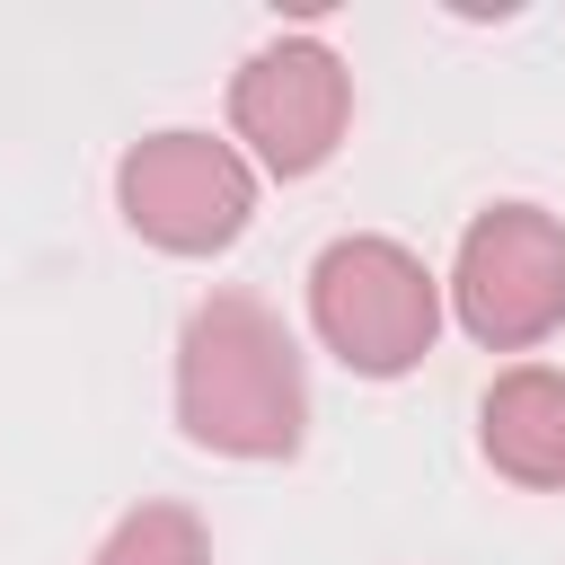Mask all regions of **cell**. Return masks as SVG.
<instances>
[{
	"label": "cell",
	"instance_id": "5b68a950",
	"mask_svg": "<svg viewBox=\"0 0 565 565\" xmlns=\"http://www.w3.org/2000/svg\"><path fill=\"white\" fill-rule=\"evenodd\" d=\"M353 115V79L318 35H274L265 53H247V71L230 79V124L238 141L274 168V177H309L335 159Z\"/></svg>",
	"mask_w": 565,
	"mask_h": 565
},
{
	"label": "cell",
	"instance_id": "52a82bcc",
	"mask_svg": "<svg viewBox=\"0 0 565 565\" xmlns=\"http://www.w3.org/2000/svg\"><path fill=\"white\" fill-rule=\"evenodd\" d=\"M97 565H212V539H203V521L185 503H141V512H124L106 530Z\"/></svg>",
	"mask_w": 565,
	"mask_h": 565
},
{
	"label": "cell",
	"instance_id": "8992f818",
	"mask_svg": "<svg viewBox=\"0 0 565 565\" xmlns=\"http://www.w3.org/2000/svg\"><path fill=\"white\" fill-rule=\"evenodd\" d=\"M477 433H486V459L512 477V486H539L556 494L565 486V371H503L477 406Z\"/></svg>",
	"mask_w": 565,
	"mask_h": 565
},
{
	"label": "cell",
	"instance_id": "3957f363",
	"mask_svg": "<svg viewBox=\"0 0 565 565\" xmlns=\"http://www.w3.org/2000/svg\"><path fill=\"white\" fill-rule=\"evenodd\" d=\"M459 327L494 353H521L565 327V221L539 203H494L468 221L450 265Z\"/></svg>",
	"mask_w": 565,
	"mask_h": 565
},
{
	"label": "cell",
	"instance_id": "6da1fadb",
	"mask_svg": "<svg viewBox=\"0 0 565 565\" xmlns=\"http://www.w3.org/2000/svg\"><path fill=\"white\" fill-rule=\"evenodd\" d=\"M177 424L221 459H291L309 433V380L291 327L256 291L194 300L177 335Z\"/></svg>",
	"mask_w": 565,
	"mask_h": 565
},
{
	"label": "cell",
	"instance_id": "7a4b0ae2",
	"mask_svg": "<svg viewBox=\"0 0 565 565\" xmlns=\"http://www.w3.org/2000/svg\"><path fill=\"white\" fill-rule=\"evenodd\" d=\"M309 318L327 335V353L362 380H397L433 353L441 327V282L424 274V256H406L397 238H335L309 265Z\"/></svg>",
	"mask_w": 565,
	"mask_h": 565
},
{
	"label": "cell",
	"instance_id": "277c9868",
	"mask_svg": "<svg viewBox=\"0 0 565 565\" xmlns=\"http://www.w3.org/2000/svg\"><path fill=\"white\" fill-rule=\"evenodd\" d=\"M115 203H124V221L150 247H168V256H221L247 230V212H256V177L212 132H150V141L124 150Z\"/></svg>",
	"mask_w": 565,
	"mask_h": 565
}]
</instances>
